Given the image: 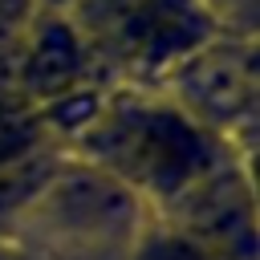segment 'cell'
<instances>
[{"label": "cell", "instance_id": "cell-1", "mask_svg": "<svg viewBox=\"0 0 260 260\" xmlns=\"http://www.w3.org/2000/svg\"><path fill=\"white\" fill-rule=\"evenodd\" d=\"M223 138L203 130L171 98L102 102L81 130L85 158L122 179L142 203L175 211L219 162Z\"/></svg>", "mask_w": 260, "mask_h": 260}, {"label": "cell", "instance_id": "cell-2", "mask_svg": "<svg viewBox=\"0 0 260 260\" xmlns=\"http://www.w3.org/2000/svg\"><path fill=\"white\" fill-rule=\"evenodd\" d=\"M142 199L89 158L57 162L24 219L77 244H130L142 232Z\"/></svg>", "mask_w": 260, "mask_h": 260}, {"label": "cell", "instance_id": "cell-3", "mask_svg": "<svg viewBox=\"0 0 260 260\" xmlns=\"http://www.w3.org/2000/svg\"><path fill=\"white\" fill-rule=\"evenodd\" d=\"M175 81V106L191 114L203 130L223 138L252 114L256 102V53L248 41H228L223 32L183 57L171 69Z\"/></svg>", "mask_w": 260, "mask_h": 260}, {"label": "cell", "instance_id": "cell-4", "mask_svg": "<svg viewBox=\"0 0 260 260\" xmlns=\"http://www.w3.org/2000/svg\"><path fill=\"white\" fill-rule=\"evenodd\" d=\"M122 45L146 69H175L183 57L219 37L207 0H138L118 16Z\"/></svg>", "mask_w": 260, "mask_h": 260}, {"label": "cell", "instance_id": "cell-5", "mask_svg": "<svg viewBox=\"0 0 260 260\" xmlns=\"http://www.w3.org/2000/svg\"><path fill=\"white\" fill-rule=\"evenodd\" d=\"M183 232L203 240L223 260H256V211H252V187L228 158L175 207Z\"/></svg>", "mask_w": 260, "mask_h": 260}, {"label": "cell", "instance_id": "cell-6", "mask_svg": "<svg viewBox=\"0 0 260 260\" xmlns=\"http://www.w3.org/2000/svg\"><path fill=\"white\" fill-rule=\"evenodd\" d=\"M85 69H89V49L81 28L69 16H41L20 53L16 85L28 106L45 110L61 98H73L85 81Z\"/></svg>", "mask_w": 260, "mask_h": 260}, {"label": "cell", "instance_id": "cell-7", "mask_svg": "<svg viewBox=\"0 0 260 260\" xmlns=\"http://www.w3.org/2000/svg\"><path fill=\"white\" fill-rule=\"evenodd\" d=\"M57 154L41 142L32 150L8 154L0 158V228L8 219H24V211L32 207V199L41 195V187L49 183V175L57 171Z\"/></svg>", "mask_w": 260, "mask_h": 260}, {"label": "cell", "instance_id": "cell-8", "mask_svg": "<svg viewBox=\"0 0 260 260\" xmlns=\"http://www.w3.org/2000/svg\"><path fill=\"white\" fill-rule=\"evenodd\" d=\"M130 260H223V256L167 219V223H142V232L130 240Z\"/></svg>", "mask_w": 260, "mask_h": 260}, {"label": "cell", "instance_id": "cell-9", "mask_svg": "<svg viewBox=\"0 0 260 260\" xmlns=\"http://www.w3.org/2000/svg\"><path fill=\"white\" fill-rule=\"evenodd\" d=\"M106 4H110V8H114V16H122V12H126V8H130V4H138V0H106Z\"/></svg>", "mask_w": 260, "mask_h": 260}, {"label": "cell", "instance_id": "cell-10", "mask_svg": "<svg viewBox=\"0 0 260 260\" xmlns=\"http://www.w3.org/2000/svg\"><path fill=\"white\" fill-rule=\"evenodd\" d=\"M0 260H16V256H12V248H4V244H0Z\"/></svg>", "mask_w": 260, "mask_h": 260}]
</instances>
